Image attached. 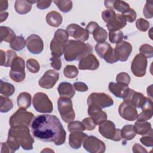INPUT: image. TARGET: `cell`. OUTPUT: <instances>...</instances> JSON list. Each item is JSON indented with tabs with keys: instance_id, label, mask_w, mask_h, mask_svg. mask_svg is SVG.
Returning a JSON list of instances; mask_svg holds the SVG:
<instances>
[{
	"instance_id": "obj_1",
	"label": "cell",
	"mask_w": 153,
	"mask_h": 153,
	"mask_svg": "<svg viewBox=\"0 0 153 153\" xmlns=\"http://www.w3.org/2000/svg\"><path fill=\"white\" fill-rule=\"evenodd\" d=\"M31 131L33 136L45 142H53L56 145L63 144L66 133L59 119L54 115L44 114L32 121Z\"/></svg>"
},
{
	"instance_id": "obj_2",
	"label": "cell",
	"mask_w": 153,
	"mask_h": 153,
	"mask_svg": "<svg viewBox=\"0 0 153 153\" xmlns=\"http://www.w3.org/2000/svg\"><path fill=\"white\" fill-rule=\"evenodd\" d=\"M92 51L93 48L88 44L77 40H69L65 46V59L68 62L81 60Z\"/></svg>"
},
{
	"instance_id": "obj_3",
	"label": "cell",
	"mask_w": 153,
	"mask_h": 153,
	"mask_svg": "<svg viewBox=\"0 0 153 153\" xmlns=\"http://www.w3.org/2000/svg\"><path fill=\"white\" fill-rule=\"evenodd\" d=\"M8 134L13 136L23 149H32L34 139L30 135V130L27 126H20L11 127Z\"/></svg>"
},
{
	"instance_id": "obj_4",
	"label": "cell",
	"mask_w": 153,
	"mask_h": 153,
	"mask_svg": "<svg viewBox=\"0 0 153 153\" xmlns=\"http://www.w3.org/2000/svg\"><path fill=\"white\" fill-rule=\"evenodd\" d=\"M57 105L62 120L66 123L73 121L75 117V114L71 99L66 97H60L57 100Z\"/></svg>"
},
{
	"instance_id": "obj_5",
	"label": "cell",
	"mask_w": 153,
	"mask_h": 153,
	"mask_svg": "<svg viewBox=\"0 0 153 153\" xmlns=\"http://www.w3.org/2000/svg\"><path fill=\"white\" fill-rule=\"evenodd\" d=\"M33 119L34 115L32 112L27 111L25 109L19 108L10 118L9 124L10 127L20 126L29 127Z\"/></svg>"
},
{
	"instance_id": "obj_6",
	"label": "cell",
	"mask_w": 153,
	"mask_h": 153,
	"mask_svg": "<svg viewBox=\"0 0 153 153\" xmlns=\"http://www.w3.org/2000/svg\"><path fill=\"white\" fill-rule=\"evenodd\" d=\"M32 104L35 109L40 113H51L53 110L51 101L46 94L42 92H38L34 94Z\"/></svg>"
},
{
	"instance_id": "obj_7",
	"label": "cell",
	"mask_w": 153,
	"mask_h": 153,
	"mask_svg": "<svg viewBox=\"0 0 153 153\" xmlns=\"http://www.w3.org/2000/svg\"><path fill=\"white\" fill-rule=\"evenodd\" d=\"M99 126V133L106 139L116 142L120 141L122 139L121 130L117 128L112 121L106 120Z\"/></svg>"
},
{
	"instance_id": "obj_8",
	"label": "cell",
	"mask_w": 153,
	"mask_h": 153,
	"mask_svg": "<svg viewBox=\"0 0 153 153\" xmlns=\"http://www.w3.org/2000/svg\"><path fill=\"white\" fill-rule=\"evenodd\" d=\"M10 67L9 75L11 79L16 82L23 81L26 76L24 60L22 57L17 56L13 60Z\"/></svg>"
},
{
	"instance_id": "obj_9",
	"label": "cell",
	"mask_w": 153,
	"mask_h": 153,
	"mask_svg": "<svg viewBox=\"0 0 153 153\" xmlns=\"http://www.w3.org/2000/svg\"><path fill=\"white\" fill-rule=\"evenodd\" d=\"M95 50L98 56L108 63L112 64L118 61L115 57L114 50L106 42L97 43L95 46Z\"/></svg>"
},
{
	"instance_id": "obj_10",
	"label": "cell",
	"mask_w": 153,
	"mask_h": 153,
	"mask_svg": "<svg viewBox=\"0 0 153 153\" xmlns=\"http://www.w3.org/2000/svg\"><path fill=\"white\" fill-rule=\"evenodd\" d=\"M114 100L108 94L104 93H93L87 98V105H95L100 108H105L112 106Z\"/></svg>"
},
{
	"instance_id": "obj_11",
	"label": "cell",
	"mask_w": 153,
	"mask_h": 153,
	"mask_svg": "<svg viewBox=\"0 0 153 153\" xmlns=\"http://www.w3.org/2000/svg\"><path fill=\"white\" fill-rule=\"evenodd\" d=\"M118 113L123 118L130 121L136 120L138 116L136 107L131 102L127 100H124L120 104Z\"/></svg>"
},
{
	"instance_id": "obj_12",
	"label": "cell",
	"mask_w": 153,
	"mask_h": 153,
	"mask_svg": "<svg viewBox=\"0 0 153 153\" xmlns=\"http://www.w3.org/2000/svg\"><path fill=\"white\" fill-rule=\"evenodd\" d=\"M82 144L84 148L91 153H103L106 150L104 142L94 136H87Z\"/></svg>"
},
{
	"instance_id": "obj_13",
	"label": "cell",
	"mask_w": 153,
	"mask_h": 153,
	"mask_svg": "<svg viewBox=\"0 0 153 153\" xmlns=\"http://www.w3.org/2000/svg\"><path fill=\"white\" fill-rule=\"evenodd\" d=\"M147 59L142 54H137L133 59L131 65V71L137 77H142L146 74Z\"/></svg>"
},
{
	"instance_id": "obj_14",
	"label": "cell",
	"mask_w": 153,
	"mask_h": 153,
	"mask_svg": "<svg viewBox=\"0 0 153 153\" xmlns=\"http://www.w3.org/2000/svg\"><path fill=\"white\" fill-rule=\"evenodd\" d=\"M59 79V74L53 69L47 71L39 79L38 83L41 87L50 89L53 88Z\"/></svg>"
},
{
	"instance_id": "obj_15",
	"label": "cell",
	"mask_w": 153,
	"mask_h": 153,
	"mask_svg": "<svg viewBox=\"0 0 153 153\" xmlns=\"http://www.w3.org/2000/svg\"><path fill=\"white\" fill-rule=\"evenodd\" d=\"M66 31L70 36L77 41L84 42L89 38V33L87 30L75 23L69 25L66 27Z\"/></svg>"
},
{
	"instance_id": "obj_16",
	"label": "cell",
	"mask_w": 153,
	"mask_h": 153,
	"mask_svg": "<svg viewBox=\"0 0 153 153\" xmlns=\"http://www.w3.org/2000/svg\"><path fill=\"white\" fill-rule=\"evenodd\" d=\"M114 50L116 58L121 62L126 61L132 51V45L128 42L122 41L117 44Z\"/></svg>"
},
{
	"instance_id": "obj_17",
	"label": "cell",
	"mask_w": 153,
	"mask_h": 153,
	"mask_svg": "<svg viewBox=\"0 0 153 153\" xmlns=\"http://www.w3.org/2000/svg\"><path fill=\"white\" fill-rule=\"evenodd\" d=\"M26 46L29 52L33 54H40L44 49V42L39 36L32 34L26 39Z\"/></svg>"
},
{
	"instance_id": "obj_18",
	"label": "cell",
	"mask_w": 153,
	"mask_h": 153,
	"mask_svg": "<svg viewBox=\"0 0 153 153\" xmlns=\"http://www.w3.org/2000/svg\"><path fill=\"white\" fill-rule=\"evenodd\" d=\"M88 114L93 119L96 125H99L107 120V114L102 108L95 105H90L88 108Z\"/></svg>"
},
{
	"instance_id": "obj_19",
	"label": "cell",
	"mask_w": 153,
	"mask_h": 153,
	"mask_svg": "<svg viewBox=\"0 0 153 153\" xmlns=\"http://www.w3.org/2000/svg\"><path fill=\"white\" fill-rule=\"evenodd\" d=\"M99 66L97 59L93 54H90L79 60L78 69L80 70H96Z\"/></svg>"
},
{
	"instance_id": "obj_20",
	"label": "cell",
	"mask_w": 153,
	"mask_h": 153,
	"mask_svg": "<svg viewBox=\"0 0 153 153\" xmlns=\"http://www.w3.org/2000/svg\"><path fill=\"white\" fill-rule=\"evenodd\" d=\"M109 90L116 97L124 99L129 94L131 88L124 84L111 82L108 85Z\"/></svg>"
},
{
	"instance_id": "obj_21",
	"label": "cell",
	"mask_w": 153,
	"mask_h": 153,
	"mask_svg": "<svg viewBox=\"0 0 153 153\" xmlns=\"http://www.w3.org/2000/svg\"><path fill=\"white\" fill-rule=\"evenodd\" d=\"M87 134L81 131L71 132L69 136V146L73 149H79L84 140L87 137Z\"/></svg>"
},
{
	"instance_id": "obj_22",
	"label": "cell",
	"mask_w": 153,
	"mask_h": 153,
	"mask_svg": "<svg viewBox=\"0 0 153 153\" xmlns=\"http://www.w3.org/2000/svg\"><path fill=\"white\" fill-rule=\"evenodd\" d=\"M105 6L108 9L115 10L122 14L127 12L130 8V5L126 2L117 0H110L104 1Z\"/></svg>"
},
{
	"instance_id": "obj_23",
	"label": "cell",
	"mask_w": 153,
	"mask_h": 153,
	"mask_svg": "<svg viewBox=\"0 0 153 153\" xmlns=\"http://www.w3.org/2000/svg\"><path fill=\"white\" fill-rule=\"evenodd\" d=\"M126 20L124 16L120 14H116V17L112 21L106 24L109 32L119 30L126 25Z\"/></svg>"
},
{
	"instance_id": "obj_24",
	"label": "cell",
	"mask_w": 153,
	"mask_h": 153,
	"mask_svg": "<svg viewBox=\"0 0 153 153\" xmlns=\"http://www.w3.org/2000/svg\"><path fill=\"white\" fill-rule=\"evenodd\" d=\"M57 91L60 97L72 98L75 94V89L69 82H62L58 86Z\"/></svg>"
},
{
	"instance_id": "obj_25",
	"label": "cell",
	"mask_w": 153,
	"mask_h": 153,
	"mask_svg": "<svg viewBox=\"0 0 153 153\" xmlns=\"http://www.w3.org/2000/svg\"><path fill=\"white\" fill-rule=\"evenodd\" d=\"M17 57L16 53L13 50L4 51L0 50V65L1 66L10 67L13 60Z\"/></svg>"
},
{
	"instance_id": "obj_26",
	"label": "cell",
	"mask_w": 153,
	"mask_h": 153,
	"mask_svg": "<svg viewBox=\"0 0 153 153\" xmlns=\"http://www.w3.org/2000/svg\"><path fill=\"white\" fill-rule=\"evenodd\" d=\"M145 99L146 97L143 94L131 89L129 94L124 100H129L131 102L136 108H140Z\"/></svg>"
},
{
	"instance_id": "obj_27",
	"label": "cell",
	"mask_w": 153,
	"mask_h": 153,
	"mask_svg": "<svg viewBox=\"0 0 153 153\" xmlns=\"http://www.w3.org/2000/svg\"><path fill=\"white\" fill-rule=\"evenodd\" d=\"M45 19L48 25L55 27H59L63 21V18L61 14L56 11L49 12L47 14Z\"/></svg>"
},
{
	"instance_id": "obj_28",
	"label": "cell",
	"mask_w": 153,
	"mask_h": 153,
	"mask_svg": "<svg viewBox=\"0 0 153 153\" xmlns=\"http://www.w3.org/2000/svg\"><path fill=\"white\" fill-rule=\"evenodd\" d=\"M136 133L142 136H145L153 133L151 124L150 123L145 121H137L134 125Z\"/></svg>"
},
{
	"instance_id": "obj_29",
	"label": "cell",
	"mask_w": 153,
	"mask_h": 153,
	"mask_svg": "<svg viewBox=\"0 0 153 153\" xmlns=\"http://www.w3.org/2000/svg\"><path fill=\"white\" fill-rule=\"evenodd\" d=\"M66 44L63 43L54 38H53L50 42V50L51 51V56H56L60 57L64 53L65 46Z\"/></svg>"
},
{
	"instance_id": "obj_30",
	"label": "cell",
	"mask_w": 153,
	"mask_h": 153,
	"mask_svg": "<svg viewBox=\"0 0 153 153\" xmlns=\"http://www.w3.org/2000/svg\"><path fill=\"white\" fill-rule=\"evenodd\" d=\"M32 5L29 1L17 0L15 2L14 8L16 11L19 14H26L31 10Z\"/></svg>"
},
{
	"instance_id": "obj_31",
	"label": "cell",
	"mask_w": 153,
	"mask_h": 153,
	"mask_svg": "<svg viewBox=\"0 0 153 153\" xmlns=\"http://www.w3.org/2000/svg\"><path fill=\"white\" fill-rule=\"evenodd\" d=\"M16 37L14 32L9 27L1 26L0 27L1 42H11Z\"/></svg>"
},
{
	"instance_id": "obj_32",
	"label": "cell",
	"mask_w": 153,
	"mask_h": 153,
	"mask_svg": "<svg viewBox=\"0 0 153 153\" xmlns=\"http://www.w3.org/2000/svg\"><path fill=\"white\" fill-rule=\"evenodd\" d=\"M17 105L19 108L23 109H27L31 105V95L27 92H22L20 93L17 99Z\"/></svg>"
},
{
	"instance_id": "obj_33",
	"label": "cell",
	"mask_w": 153,
	"mask_h": 153,
	"mask_svg": "<svg viewBox=\"0 0 153 153\" xmlns=\"http://www.w3.org/2000/svg\"><path fill=\"white\" fill-rule=\"evenodd\" d=\"M136 131L133 125H126L121 130V137L124 139V143L127 140H132L136 135Z\"/></svg>"
},
{
	"instance_id": "obj_34",
	"label": "cell",
	"mask_w": 153,
	"mask_h": 153,
	"mask_svg": "<svg viewBox=\"0 0 153 153\" xmlns=\"http://www.w3.org/2000/svg\"><path fill=\"white\" fill-rule=\"evenodd\" d=\"M15 92L14 86L7 82L0 81V93L5 97L12 96Z\"/></svg>"
},
{
	"instance_id": "obj_35",
	"label": "cell",
	"mask_w": 153,
	"mask_h": 153,
	"mask_svg": "<svg viewBox=\"0 0 153 153\" xmlns=\"http://www.w3.org/2000/svg\"><path fill=\"white\" fill-rule=\"evenodd\" d=\"M94 39L99 42H105L108 37V33L105 29L100 26L97 27L92 33Z\"/></svg>"
},
{
	"instance_id": "obj_36",
	"label": "cell",
	"mask_w": 153,
	"mask_h": 153,
	"mask_svg": "<svg viewBox=\"0 0 153 153\" xmlns=\"http://www.w3.org/2000/svg\"><path fill=\"white\" fill-rule=\"evenodd\" d=\"M10 47L15 51H20L26 45V41L21 36H16L10 43Z\"/></svg>"
},
{
	"instance_id": "obj_37",
	"label": "cell",
	"mask_w": 153,
	"mask_h": 153,
	"mask_svg": "<svg viewBox=\"0 0 153 153\" xmlns=\"http://www.w3.org/2000/svg\"><path fill=\"white\" fill-rule=\"evenodd\" d=\"M13 108V103L11 99L5 96H0V112L5 113Z\"/></svg>"
},
{
	"instance_id": "obj_38",
	"label": "cell",
	"mask_w": 153,
	"mask_h": 153,
	"mask_svg": "<svg viewBox=\"0 0 153 153\" xmlns=\"http://www.w3.org/2000/svg\"><path fill=\"white\" fill-rule=\"evenodd\" d=\"M53 2L57 5L59 9L63 13H68L72 8V2L71 1H54Z\"/></svg>"
},
{
	"instance_id": "obj_39",
	"label": "cell",
	"mask_w": 153,
	"mask_h": 153,
	"mask_svg": "<svg viewBox=\"0 0 153 153\" xmlns=\"http://www.w3.org/2000/svg\"><path fill=\"white\" fill-rule=\"evenodd\" d=\"M124 38V35L121 30L109 32V40L111 43L118 44L122 41Z\"/></svg>"
},
{
	"instance_id": "obj_40",
	"label": "cell",
	"mask_w": 153,
	"mask_h": 153,
	"mask_svg": "<svg viewBox=\"0 0 153 153\" xmlns=\"http://www.w3.org/2000/svg\"><path fill=\"white\" fill-rule=\"evenodd\" d=\"M63 74L66 78H74L78 75V70L74 65H67L64 70Z\"/></svg>"
},
{
	"instance_id": "obj_41",
	"label": "cell",
	"mask_w": 153,
	"mask_h": 153,
	"mask_svg": "<svg viewBox=\"0 0 153 153\" xmlns=\"http://www.w3.org/2000/svg\"><path fill=\"white\" fill-rule=\"evenodd\" d=\"M68 38H69V35L66 30L59 29L55 32L53 38L60 42H62L64 44H66L68 40Z\"/></svg>"
},
{
	"instance_id": "obj_42",
	"label": "cell",
	"mask_w": 153,
	"mask_h": 153,
	"mask_svg": "<svg viewBox=\"0 0 153 153\" xmlns=\"http://www.w3.org/2000/svg\"><path fill=\"white\" fill-rule=\"evenodd\" d=\"M26 68L29 72L35 74L39 71L40 66L36 60L34 59H29L26 62Z\"/></svg>"
},
{
	"instance_id": "obj_43",
	"label": "cell",
	"mask_w": 153,
	"mask_h": 153,
	"mask_svg": "<svg viewBox=\"0 0 153 153\" xmlns=\"http://www.w3.org/2000/svg\"><path fill=\"white\" fill-rule=\"evenodd\" d=\"M139 52L146 58H152L153 56V47L149 44H144L140 47Z\"/></svg>"
},
{
	"instance_id": "obj_44",
	"label": "cell",
	"mask_w": 153,
	"mask_h": 153,
	"mask_svg": "<svg viewBox=\"0 0 153 153\" xmlns=\"http://www.w3.org/2000/svg\"><path fill=\"white\" fill-rule=\"evenodd\" d=\"M68 129L69 132L75 131H83L85 130V127L82 122L79 121H75L69 123L68 126Z\"/></svg>"
},
{
	"instance_id": "obj_45",
	"label": "cell",
	"mask_w": 153,
	"mask_h": 153,
	"mask_svg": "<svg viewBox=\"0 0 153 153\" xmlns=\"http://www.w3.org/2000/svg\"><path fill=\"white\" fill-rule=\"evenodd\" d=\"M116 14L115 11L112 9H107L102 13V17L103 20L108 23L113 19H114L116 17Z\"/></svg>"
},
{
	"instance_id": "obj_46",
	"label": "cell",
	"mask_w": 153,
	"mask_h": 153,
	"mask_svg": "<svg viewBox=\"0 0 153 153\" xmlns=\"http://www.w3.org/2000/svg\"><path fill=\"white\" fill-rule=\"evenodd\" d=\"M143 13L145 18L151 19L153 17V2L147 1L143 7Z\"/></svg>"
},
{
	"instance_id": "obj_47",
	"label": "cell",
	"mask_w": 153,
	"mask_h": 153,
	"mask_svg": "<svg viewBox=\"0 0 153 153\" xmlns=\"http://www.w3.org/2000/svg\"><path fill=\"white\" fill-rule=\"evenodd\" d=\"M130 76L126 72H120L116 76V81L118 83L124 84L128 85L130 82Z\"/></svg>"
},
{
	"instance_id": "obj_48",
	"label": "cell",
	"mask_w": 153,
	"mask_h": 153,
	"mask_svg": "<svg viewBox=\"0 0 153 153\" xmlns=\"http://www.w3.org/2000/svg\"><path fill=\"white\" fill-rule=\"evenodd\" d=\"M136 26L139 30L146 32L149 27V23L148 20L143 18H139L136 22Z\"/></svg>"
},
{
	"instance_id": "obj_49",
	"label": "cell",
	"mask_w": 153,
	"mask_h": 153,
	"mask_svg": "<svg viewBox=\"0 0 153 153\" xmlns=\"http://www.w3.org/2000/svg\"><path fill=\"white\" fill-rule=\"evenodd\" d=\"M126 22L129 23L133 22L136 19V13L133 8H130L127 12L122 14Z\"/></svg>"
},
{
	"instance_id": "obj_50",
	"label": "cell",
	"mask_w": 153,
	"mask_h": 153,
	"mask_svg": "<svg viewBox=\"0 0 153 153\" xmlns=\"http://www.w3.org/2000/svg\"><path fill=\"white\" fill-rule=\"evenodd\" d=\"M82 124H84V126L85 127V130L90 131V130H93L95 128L96 125L94 123V121L93 120V119L91 117H87L85 118L82 121Z\"/></svg>"
},
{
	"instance_id": "obj_51",
	"label": "cell",
	"mask_w": 153,
	"mask_h": 153,
	"mask_svg": "<svg viewBox=\"0 0 153 153\" xmlns=\"http://www.w3.org/2000/svg\"><path fill=\"white\" fill-rule=\"evenodd\" d=\"M152 134L153 133H151L149 134L143 136V137H142L140 139V142L147 147H152L153 145Z\"/></svg>"
},
{
	"instance_id": "obj_52",
	"label": "cell",
	"mask_w": 153,
	"mask_h": 153,
	"mask_svg": "<svg viewBox=\"0 0 153 153\" xmlns=\"http://www.w3.org/2000/svg\"><path fill=\"white\" fill-rule=\"evenodd\" d=\"M51 60V66L56 70L59 71L62 67V62L60 57L52 56L50 58Z\"/></svg>"
},
{
	"instance_id": "obj_53",
	"label": "cell",
	"mask_w": 153,
	"mask_h": 153,
	"mask_svg": "<svg viewBox=\"0 0 153 153\" xmlns=\"http://www.w3.org/2000/svg\"><path fill=\"white\" fill-rule=\"evenodd\" d=\"M140 108L142 109V111H144V112H152L153 108H152V99L146 97V99L143 103L141 106Z\"/></svg>"
},
{
	"instance_id": "obj_54",
	"label": "cell",
	"mask_w": 153,
	"mask_h": 153,
	"mask_svg": "<svg viewBox=\"0 0 153 153\" xmlns=\"http://www.w3.org/2000/svg\"><path fill=\"white\" fill-rule=\"evenodd\" d=\"M152 112H144L142 111L139 115L138 114L137 121H145L150 120L152 117Z\"/></svg>"
},
{
	"instance_id": "obj_55",
	"label": "cell",
	"mask_w": 153,
	"mask_h": 153,
	"mask_svg": "<svg viewBox=\"0 0 153 153\" xmlns=\"http://www.w3.org/2000/svg\"><path fill=\"white\" fill-rule=\"evenodd\" d=\"M74 88L79 92H85L88 90V87L87 85L82 82H76L73 84Z\"/></svg>"
},
{
	"instance_id": "obj_56",
	"label": "cell",
	"mask_w": 153,
	"mask_h": 153,
	"mask_svg": "<svg viewBox=\"0 0 153 153\" xmlns=\"http://www.w3.org/2000/svg\"><path fill=\"white\" fill-rule=\"evenodd\" d=\"M51 2V1H38L36 7L40 10H45L50 6Z\"/></svg>"
},
{
	"instance_id": "obj_57",
	"label": "cell",
	"mask_w": 153,
	"mask_h": 153,
	"mask_svg": "<svg viewBox=\"0 0 153 153\" xmlns=\"http://www.w3.org/2000/svg\"><path fill=\"white\" fill-rule=\"evenodd\" d=\"M99 25L97 24V23L95 22H90L88 23L87 26H86L85 29L87 30V31L88 32V33H91L92 34L93 32L97 27H99Z\"/></svg>"
},
{
	"instance_id": "obj_58",
	"label": "cell",
	"mask_w": 153,
	"mask_h": 153,
	"mask_svg": "<svg viewBox=\"0 0 153 153\" xmlns=\"http://www.w3.org/2000/svg\"><path fill=\"white\" fill-rule=\"evenodd\" d=\"M133 152H147V151L139 143H135L132 148Z\"/></svg>"
},
{
	"instance_id": "obj_59",
	"label": "cell",
	"mask_w": 153,
	"mask_h": 153,
	"mask_svg": "<svg viewBox=\"0 0 153 153\" xmlns=\"http://www.w3.org/2000/svg\"><path fill=\"white\" fill-rule=\"evenodd\" d=\"M8 1H0V11L2 12V11H5L8 8Z\"/></svg>"
},
{
	"instance_id": "obj_60",
	"label": "cell",
	"mask_w": 153,
	"mask_h": 153,
	"mask_svg": "<svg viewBox=\"0 0 153 153\" xmlns=\"http://www.w3.org/2000/svg\"><path fill=\"white\" fill-rule=\"evenodd\" d=\"M8 13L5 11L1 12L0 13V22L2 23V22L5 21L8 17Z\"/></svg>"
},
{
	"instance_id": "obj_61",
	"label": "cell",
	"mask_w": 153,
	"mask_h": 153,
	"mask_svg": "<svg viewBox=\"0 0 153 153\" xmlns=\"http://www.w3.org/2000/svg\"><path fill=\"white\" fill-rule=\"evenodd\" d=\"M152 85H151L149 87L147 88V94L151 98L152 97Z\"/></svg>"
},
{
	"instance_id": "obj_62",
	"label": "cell",
	"mask_w": 153,
	"mask_h": 153,
	"mask_svg": "<svg viewBox=\"0 0 153 153\" xmlns=\"http://www.w3.org/2000/svg\"><path fill=\"white\" fill-rule=\"evenodd\" d=\"M54 152V151H53L52 149H50V148H45L44 149L42 150L41 151V152Z\"/></svg>"
}]
</instances>
